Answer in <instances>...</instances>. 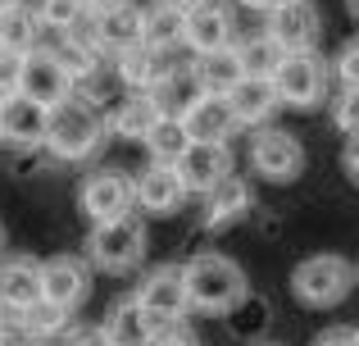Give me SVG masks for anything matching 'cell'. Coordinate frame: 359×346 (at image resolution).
Wrapping results in <instances>:
<instances>
[{"label":"cell","mask_w":359,"mask_h":346,"mask_svg":"<svg viewBox=\"0 0 359 346\" xmlns=\"http://www.w3.org/2000/svg\"><path fill=\"white\" fill-rule=\"evenodd\" d=\"M100 142H105V119H100V109L91 105L87 96L69 91L64 100H55V105L46 109L41 146L55 160H87Z\"/></svg>","instance_id":"1"},{"label":"cell","mask_w":359,"mask_h":346,"mask_svg":"<svg viewBox=\"0 0 359 346\" xmlns=\"http://www.w3.org/2000/svg\"><path fill=\"white\" fill-rule=\"evenodd\" d=\"M182 287H187V305L210 314H228L245 301V274L237 260L201 251L182 265Z\"/></svg>","instance_id":"2"},{"label":"cell","mask_w":359,"mask_h":346,"mask_svg":"<svg viewBox=\"0 0 359 346\" xmlns=\"http://www.w3.org/2000/svg\"><path fill=\"white\" fill-rule=\"evenodd\" d=\"M291 292L300 305H314V310L341 305L355 292V265L346 255H309L291 274Z\"/></svg>","instance_id":"3"},{"label":"cell","mask_w":359,"mask_h":346,"mask_svg":"<svg viewBox=\"0 0 359 346\" xmlns=\"http://www.w3.org/2000/svg\"><path fill=\"white\" fill-rule=\"evenodd\" d=\"M91 265L105 269V274H128V269L141 265V255H146V223L137 219V214H118V219H105L91 228Z\"/></svg>","instance_id":"4"},{"label":"cell","mask_w":359,"mask_h":346,"mask_svg":"<svg viewBox=\"0 0 359 346\" xmlns=\"http://www.w3.org/2000/svg\"><path fill=\"white\" fill-rule=\"evenodd\" d=\"M273 91H278V105L291 109H314L327 91V64L314 51H282L278 69L269 73Z\"/></svg>","instance_id":"5"},{"label":"cell","mask_w":359,"mask_h":346,"mask_svg":"<svg viewBox=\"0 0 359 346\" xmlns=\"http://www.w3.org/2000/svg\"><path fill=\"white\" fill-rule=\"evenodd\" d=\"M264 32L282 51H314L318 32H323V14L314 0H273L264 9Z\"/></svg>","instance_id":"6"},{"label":"cell","mask_w":359,"mask_h":346,"mask_svg":"<svg viewBox=\"0 0 359 346\" xmlns=\"http://www.w3.org/2000/svg\"><path fill=\"white\" fill-rule=\"evenodd\" d=\"M250 164H255V173L269 178V182H296V178L305 173V146H300V137L287 133V128H264L250 142Z\"/></svg>","instance_id":"7"},{"label":"cell","mask_w":359,"mask_h":346,"mask_svg":"<svg viewBox=\"0 0 359 346\" xmlns=\"http://www.w3.org/2000/svg\"><path fill=\"white\" fill-rule=\"evenodd\" d=\"M232 32H237V23L223 0H196L182 9V46H191L196 55L232 46Z\"/></svg>","instance_id":"8"},{"label":"cell","mask_w":359,"mask_h":346,"mask_svg":"<svg viewBox=\"0 0 359 346\" xmlns=\"http://www.w3.org/2000/svg\"><path fill=\"white\" fill-rule=\"evenodd\" d=\"M177 182L187 187V196H205L219 178L232 173V151L228 142H187V151L173 160Z\"/></svg>","instance_id":"9"},{"label":"cell","mask_w":359,"mask_h":346,"mask_svg":"<svg viewBox=\"0 0 359 346\" xmlns=\"http://www.w3.org/2000/svg\"><path fill=\"white\" fill-rule=\"evenodd\" d=\"M73 91L69 73H64V64L55 60L50 51H27L18 55V96L36 100V105L50 109L55 100H64Z\"/></svg>","instance_id":"10"},{"label":"cell","mask_w":359,"mask_h":346,"mask_svg":"<svg viewBox=\"0 0 359 346\" xmlns=\"http://www.w3.org/2000/svg\"><path fill=\"white\" fill-rule=\"evenodd\" d=\"M132 301H137L155 324H173V319H182V314L191 310V305H187V287H182V269L177 265H164V269H155V274H146Z\"/></svg>","instance_id":"11"},{"label":"cell","mask_w":359,"mask_h":346,"mask_svg":"<svg viewBox=\"0 0 359 346\" xmlns=\"http://www.w3.org/2000/svg\"><path fill=\"white\" fill-rule=\"evenodd\" d=\"M78 201H82V210H87L91 223L118 219V214L132 210V178L123 169H96L87 182H82Z\"/></svg>","instance_id":"12"},{"label":"cell","mask_w":359,"mask_h":346,"mask_svg":"<svg viewBox=\"0 0 359 346\" xmlns=\"http://www.w3.org/2000/svg\"><path fill=\"white\" fill-rule=\"evenodd\" d=\"M114 60H118L123 87H132V91H150L159 78H164V73L177 69V64H173V51H164V46H146V41L123 46Z\"/></svg>","instance_id":"13"},{"label":"cell","mask_w":359,"mask_h":346,"mask_svg":"<svg viewBox=\"0 0 359 346\" xmlns=\"http://www.w3.org/2000/svg\"><path fill=\"white\" fill-rule=\"evenodd\" d=\"M91 278H87V265L73 255H55L41 265V296L60 310H78L82 296H87Z\"/></svg>","instance_id":"14"},{"label":"cell","mask_w":359,"mask_h":346,"mask_svg":"<svg viewBox=\"0 0 359 346\" xmlns=\"http://www.w3.org/2000/svg\"><path fill=\"white\" fill-rule=\"evenodd\" d=\"M182 201H187V187L177 182L173 164H155L150 160L146 173L132 178V205H141V210H150V214H173Z\"/></svg>","instance_id":"15"},{"label":"cell","mask_w":359,"mask_h":346,"mask_svg":"<svg viewBox=\"0 0 359 346\" xmlns=\"http://www.w3.org/2000/svg\"><path fill=\"white\" fill-rule=\"evenodd\" d=\"M91 36H96L100 55H118L123 46L141 41V9L132 0H118V5L91 14Z\"/></svg>","instance_id":"16"},{"label":"cell","mask_w":359,"mask_h":346,"mask_svg":"<svg viewBox=\"0 0 359 346\" xmlns=\"http://www.w3.org/2000/svg\"><path fill=\"white\" fill-rule=\"evenodd\" d=\"M41 133H46V105L18 96V91L0 100V142H9V146H41Z\"/></svg>","instance_id":"17"},{"label":"cell","mask_w":359,"mask_h":346,"mask_svg":"<svg viewBox=\"0 0 359 346\" xmlns=\"http://www.w3.org/2000/svg\"><path fill=\"white\" fill-rule=\"evenodd\" d=\"M228 105H232V119L237 128H259L269 124V114L278 109V91H273L269 78H241L228 87Z\"/></svg>","instance_id":"18"},{"label":"cell","mask_w":359,"mask_h":346,"mask_svg":"<svg viewBox=\"0 0 359 346\" xmlns=\"http://www.w3.org/2000/svg\"><path fill=\"white\" fill-rule=\"evenodd\" d=\"M182 128H187L191 142H228V137L237 133V119H232L228 96H201L182 114Z\"/></svg>","instance_id":"19"},{"label":"cell","mask_w":359,"mask_h":346,"mask_svg":"<svg viewBox=\"0 0 359 346\" xmlns=\"http://www.w3.org/2000/svg\"><path fill=\"white\" fill-rule=\"evenodd\" d=\"M250 205H255V196H250V182H245V178H237V173L219 178V182L205 192V228H228Z\"/></svg>","instance_id":"20"},{"label":"cell","mask_w":359,"mask_h":346,"mask_svg":"<svg viewBox=\"0 0 359 346\" xmlns=\"http://www.w3.org/2000/svg\"><path fill=\"white\" fill-rule=\"evenodd\" d=\"M36 296H41V265L27 260V255L5 260V265H0V305H5V310H23Z\"/></svg>","instance_id":"21"},{"label":"cell","mask_w":359,"mask_h":346,"mask_svg":"<svg viewBox=\"0 0 359 346\" xmlns=\"http://www.w3.org/2000/svg\"><path fill=\"white\" fill-rule=\"evenodd\" d=\"M201 96L205 91H201V82L191 78V69H173V73H164V78L150 87V100H155L159 119H182Z\"/></svg>","instance_id":"22"},{"label":"cell","mask_w":359,"mask_h":346,"mask_svg":"<svg viewBox=\"0 0 359 346\" xmlns=\"http://www.w3.org/2000/svg\"><path fill=\"white\" fill-rule=\"evenodd\" d=\"M191 78L201 82V91H205V96H228V87L241 78L237 51H232V46H223V51H205V55H196Z\"/></svg>","instance_id":"23"},{"label":"cell","mask_w":359,"mask_h":346,"mask_svg":"<svg viewBox=\"0 0 359 346\" xmlns=\"http://www.w3.org/2000/svg\"><path fill=\"white\" fill-rule=\"evenodd\" d=\"M155 328H159V324L150 319V314L141 310L137 301H123L118 310L105 319V338H109V346H146Z\"/></svg>","instance_id":"24"},{"label":"cell","mask_w":359,"mask_h":346,"mask_svg":"<svg viewBox=\"0 0 359 346\" xmlns=\"http://www.w3.org/2000/svg\"><path fill=\"white\" fill-rule=\"evenodd\" d=\"M141 41L177 51V46H182V9L164 5V0H155L150 9H141Z\"/></svg>","instance_id":"25"},{"label":"cell","mask_w":359,"mask_h":346,"mask_svg":"<svg viewBox=\"0 0 359 346\" xmlns=\"http://www.w3.org/2000/svg\"><path fill=\"white\" fill-rule=\"evenodd\" d=\"M155 119H159V109H155V100H150V91H132L114 114H109V128H114L118 137H128V142H141Z\"/></svg>","instance_id":"26"},{"label":"cell","mask_w":359,"mask_h":346,"mask_svg":"<svg viewBox=\"0 0 359 346\" xmlns=\"http://www.w3.org/2000/svg\"><path fill=\"white\" fill-rule=\"evenodd\" d=\"M232 51H237V64H241L245 78H269V73L278 69V60H282V46L273 41L269 32L245 36V41H241V46H232Z\"/></svg>","instance_id":"27"},{"label":"cell","mask_w":359,"mask_h":346,"mask_svg":"<svg viewBox=\"0 0 359 346\" xmlns=\"http://www.w3.org/2000/svg\"><path fill=\"white\" fill-rule=\"evenodd\" d=\"M141 142L150 146V160H155V164H173L177 155L187 151V142H191V137H187L182 119H155V124H150V133L141 137Z\"/></svg>","instance_id":"28"},{"label":"cell","mask_w":359,"mask_h":346,"mask_svg":"<svg viewBox=\"0 0 359 346\" xmlns=\"http://www.w3.org/2000/svg\"><path fill=\"white\" fill-rule=\"evenodd\" d=\"M14 314H18V324H23V328L32 333L36 342H46V338H55V333H64V328H69V310L50 305L46 296H36L32 305H23V310H14Z\"/></svg>","instance_id":"29"},{"label":"cell","mask_w":359,"mask_h":346,"mask_svg":"<svg viewBox=\"0 0 359 346\" xmlns=\"http://www.w3.org/2000/svg\"><path fill=\"white\" fill-rule=\"evenodd\" d=\"M82 14H87L82 0H36V18H41L46 27H55V32H64L69 23H78Z\"/></svg>","instance_id":"30"},{"label":"cell","mask_w":359,"mask_h":346,"mask_svg":"<svg viewBox=\"0 0 359 346\" xmlns=\"http://www.w3.org/2000/svg\"><path fill=\"white\" fill-rule=\"evenodd\" d=\"M337 128L346 137L359 128V87H341V96H337Z\"/></svg>","instance_id":"31"},{"label":"cell","mask_w":359,"mask_h":346,"mask_svg":"<svg viewBox=\"0 0 359 346\" xmlns=\"http://www.w3.org/2000/svg\"><path fill=\"white\" fill-rule=\"evenodd\" d=\"M337 73H341V87H359V46L346 41L337 55Z\"/></svg>","instance_id":"32"},{"label":"cell","mask_w":359,"mask_h":346,"mask_svg":"<svg viewBox=\"0 0 359 346\" xmlns=\"http://www.w3.org/2000/svg\"><path fill=\"white\" fill-rule=\"evenodd\" d=\"M314 346H359V333L351 328V324H337V328H323V333H318Z\"/></svg>","instance_id":"33"},{"label":"cell","mask_w":359,"mask_h":346,"mask_svg":"<svg viewBox=\"0 0 359 346\" xmlns=\"http://www.w3.org/2000/svg\"><path fill=\"white\" fill-rule=\"evenodd\" d=\"M18 91V55H5L0 51V100Z\"/></svg>","instance_id":"34"},{"label":"cell","mask_w":359,"mask_h":346,"mask_svg":"<svg viewBox=\"0 0 359 346\" xmlns=\"http://www.w3.org/2000/svg\"><path fill=\"white\" fill-rule=\"evenodd\" d=\"M69 346H109V338H105V328H82V333H73Z\"/></svg>","instance_id":"35"},{"label":"cell","mask_w":359,"mask_h":346,"mask_svg":"<svg viewBox=\"0 0 359 346\" xmlns=\"http://www.w3.org/2000/svg\"><path fill=\"white\" fill-rule=\"evenodd\" d=\"M346 178L359 182V151H355V133L346 137Z\"/></svg>","instance_id":"36"},{"label":"cell","mask_w":359,"mask_h":346,"mask_svg":"<svg viewBox=\"0 0 359 346\" xmlns=\"http://www.w3.org/2000/svg\"><path fill=\"white\" fill-rule=\"evenodd\" d=\"M109 5H118V0H82V9H87V14H100V9H109Z\"/></svg>","instance_id":"37"},{"label":"cell","mask_w":359,"mask_h":346,"mask_svg":"<svg viewBox=\"0 0 359 346\" xmlns=\"http://www.w3.org/2000/svg\"><path fill=\"white\" fill-rule=\"evenodd\" d=\"M237 5H250V9H269L273 0H237Z\"/></svg>","instance_id":"38"},{"label":"cell","mask_w":359,"mask_h":346,"mask_svg":"<svg viewBox=\"0 0 359 346\" xmlns=\"http://www.w3.org/2000/svg\"><path fill=\"white\" fill-rule=\"evenodd\" d=\"M164 5H173V9H187V5H196V0H164Z\"/></svg>","instance_id":"39"},{"label":"cell","mask_w":359,"mask_h":346,"mask_svg":"<svg viewBox=\"0 0 359 346\" xmlns=\"http://www.w3.org/2000/svg\"><path fill=\"white\" fill-rule=\"evenodd\" d=\"M9 5H14V0H0V14H5V9H9Z\"/></svg>","instance_id":"40"},{"label":"cell","mask_w":359,"mask_h":346,"mask_svg":"<svg viewBox=\"0 0 359 346\" xmlns=\"http://www.w3.org/2000/svg\"><path fill=\"white\" fill-rule=\"evenodd\" d=\"M0 241H5V232H0Z\"/></svg>","instance_id":"41"}]
</instances>
